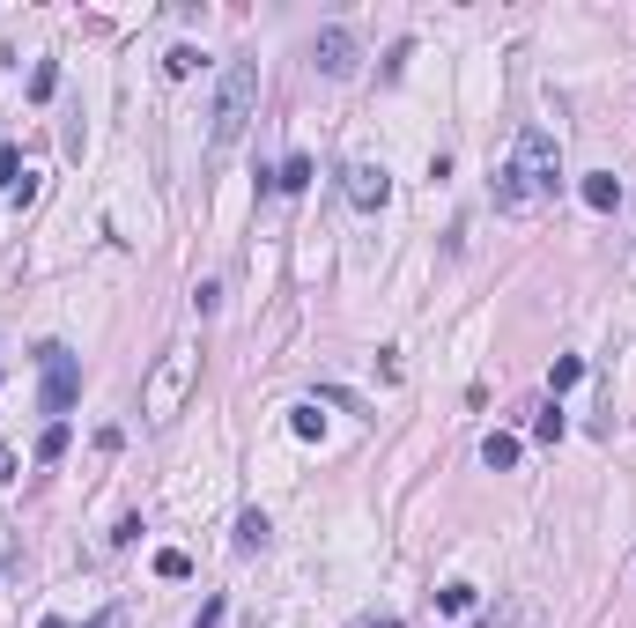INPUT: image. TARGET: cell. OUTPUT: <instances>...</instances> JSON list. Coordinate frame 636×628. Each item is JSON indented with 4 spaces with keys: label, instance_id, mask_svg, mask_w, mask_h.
<instances>
[{
    "label": "cell",
    "instance_id": "25",
    "mask_svg": "<svg viewBox=\"0 0 636 628\" xmlns=\"http://www.w3.org/2000/svg\"><path fill=\"white\" fill-rule=\"evenodd\" d=\"M89 628H119V606H104V614H97V621H89Z\"/></svg>",
    "mask_w": 636,
    "mask_h": 628
},
{
    "label": "cell",
    "instance_id": "21",
    "mask_svg": "<svg viewBox=\"0 0 636 628\" xmlns=\"http://www.w3.org/2000/svg\"><path fill=\"white\" fill-rule=\"evenodd\" d=\"M511 621H518V606H511V599H503V606H489V614H481L474 628H511Z\"/></svg>",
    "mask_w": 636,
    "mask_h": 628
},
{
    "label": "cell",
    "instance_id": "13",
    "mask_svg": "<svg viewBox=\"0 0 636 628\" xmlns=\"http://www.w3.org/2000/svg\"><path fill=\"white\" fill-rule=\"evenodd\" d=\"M67 422H45V436H37V466H52V459H67Z\"/></svg>",
    "mask_w": 636,
    "mask_h": 628
},
{
    "label": "cell",
    "instance_id": "19",
    "mask_svg": "<svg viewBox=\"0 0 636 628\" xmlns=\"http://www.w3.org/2000/svg\"><path fill=\"white\" fill-rule=\"evenodd\" d=\"M52 89H60V67H52V60H37V74H30V97H37V104H45V97H52Z\"/></svg>",
    "mask_w": 636,
    "mask_h": 628
},
{
    "label": "cell",
    "instance_id": "20",
    "mask_svg": "<svg viewBox=\"0 0 636 628\" xmlns=\"http://www.w3.org/2000/svg\"><path fill=\"white\" fill-rule=\"evenodd\" d=\"M193 311H200V318L222 311V281H200V289H193Z\"/></svg>",
    "mask_w": 636,
    "mask_h": 628
},
{
    "label": "cell",
    "instance_id": "14",
    "mask_svg": "<svg viewBox=\"0 0 636 628\" xmlns=\"http://www.w3.org/2000/svg\"><path fill=\"white\" fill-rule=\"evenodd\" d=\"M156 577L163 584H185V577H193V555H185V547H163V555H156Z\"/></svg>",
    "mask_w": 636,
    "mask_h": 628
},
{
    "label": "cell",
    "instance_id": "22",
    "mask_svg": "<svg viewBox=\"0 0 636 628\" xmlns=\"http://www.w3.org/2000/svg\"><path fill=\"white\" fill-rule=\"evenodd\" d=\"M222 614H230V599H222V592H215L208 606H200V621H193V628H222Z\"/></svg>",
    "mask_w": 636,
    "mask_h": 628
},
{
    "label": "cell",
    "instance_id": "26",
    "mask_svg": "<svg viewBox=\"0 0 636 628\" xmlns=\"http://www.w3.org/2000/svg\"><path fill=\"white\" fill-rule=\"evenodd\" d=\"M37 628H67V621H60V614H45V621H37Z\"/></svg>",
    "mask_w": 636,
    "mask_h": 628
},
{
    "label": "cell",
    "instance_id": "5",
    "mask_svg": "<svg viewBox=\"0 0 636 628\" xmlns=\"http://www.w3.org/2000/svg\"><path fill=\"white\" fill-rule=\"evenodd\" d=\"M355 60H363V45H355V30H348V23H326V30L311 37V67L326 74V82H348Z\"/></svg>",
    "mask_w": 636,
    "mask_h": 628
},
{
    "label": "cell",
    "instance_id": "18",
    "mask_svg": "<svg viewBox=\"0 0 636 628\" xmlns=\"http://www.w3.org/2000/svg\"><path fill=\"white\" fill-rule=\"evenodd\" d=\"M193 67H200V52H193V45H171V52H163V74H171V82H185Z\"/></svg>",
    "mask_w": 636,
    "mask_h": 628
},
{
    "label": "cell",
    "instance_id": "10",
    "mask_svg": "<svg viewBox=\"0 0 636 628\" xmlns=\"http://www.w3.org/2000/svg\"><path fill=\"white\" fill-rule=\"evenodd\" d=\"M481 466L511 473V466H518V436H511V429H489V436H481Z\"/></svg>",
    "mask_w": 636,
    "mask_h": 628
},
{
    "label": "cell",
    "instance_id": "16",
    "mask_svg": "<svg viewBox=\"0 0 636 628\" xmlns=\"http://www.w3.org/2000/svg\"><path fill=\"white\" fill-rule=\"evenodd\" d=\"M577 377H585V363H577V355H555V370H548V399H555V392H570Z\"/></svg>",
    "mask_w": 636,
    "mask_h": 628
},
{
    "label": "cell",
    "instance_id": "15",
    "mask_svg": "<svg viewBox=\"0 0 636 628\" xmlns=\"http://www.w3.org/2000/svg\"><path fill=\"white\" fill-rule=\"evenodd\" d=\"M289 429L304 436V444H318V436H326V414H318V399H304V407L289 414Z\"/></svg>",
    "mask_w": 636,
    "mask_h": 628
},
{
    "label": "cell",
    "instance_id": "9",
    "mask_svg": "<svg viewBox=\"0 0 636 628\" xmlns=\"http://www.w3.org/2000/svg\"><path fill=\"white\" fill-rule=\"evenodd\" d=\"M267 540H274V518H267V510H237V555H259Z\"/></svg>",
    "mask_w": 636,
    "mask_h": 628
},
{
    "label": "cell",
    "instance_id": "3",
    "mask_svg": "<svg viewBox=\"0 0 636 628\" xmlns=\"http://www.w3.org/2000/svg\"><path fill=\"white\" fill-rule=\"evenodd\" d=\"M193 385H200V355H193V340H178V348H163L156 370H148L141 414H148V422H178L185 399H193Z\"/></svg>",
    "mask_w": 636,
    "mask_h": 628
},
{
    "label": "cell",
    "instance_id": "2",
    "mask_svg": "<svg viewBox=\"0 0 636 628\" xmlns=\"http://www.w3.org/2000/svg\"><path fill=\"white\" fill-rule=\"evenodd\" d=\"M252 111H259V60H230L222 67V89H215V111H208V148L215 156L245 141Z\"/></svg>",
    "mask_w": 636,
    "mask_h": 628
},
{
    "label": "cell",
    "instance_id": "6",
    "mask_svg": "<svg viewBox=\"0 0 636 628\" xmlns=\"http://www.w3.org/2000/svg\"><path fill=\"white\" fill-rule=\"evenodd\" d=\"M341 193H348V207L378 215V207L392 200V178H385V163H348V170H341Z\"/></svg>",
    "mask_w": 636,
    "mask_h": 628
},
{
    "label": "cell",
    "instance_id": "12",
    "mask_svg": "<svg viewBox=\"0 0 636 628\" xmlns=\"http://www.w3.org/2000/svg\"><path fill=\"white\" fill-rule=\"evenodd\" d=\"M304 185H311V156H289L274 170V193H304Z\"/></svg>",
    "mask_w": 636,
    "mask_h": 628
},
{
    "label": "cell",
    "instance_id": "1",
    "mask_svg": "<svg viewBox=\"0 0 636 628\" xmlns=\"http://www.w3.org/2000/svg\"><path fill=\"white\" fill-rule=\"evenodd\" d=\"M555 193H563V148H555L548 126H526L511 141V163L496 170V207L503 215H526V207L555 200Z\"/></svg>",
    "mask_w": 636,
    "mask_h": 628
},
{
    "label": "cell",
    "instance_id": "4",
    "mask_svg": "<svg viewBox=\"0 0 636 628\" xmlns=\"http://www.w3.org/2000/svg\"><path fill=\"white\" fill-rule=\"evenodd\" d=\"M37 370H45V392H37V407H45L52 422H67V407L82 399V355H74L67 340H45V348H37Z\"/></svg>",
    "mask_w": 636,
    "mask_h": 628
},
{
    "label": "cell",
    "instance_id": "23",
    "mask_svg": "<svg viewBox=\"0 0 636 628\" xmlns=\"http://www.w3.org/2000/svg\"><path fill=\"white\" fill-rule=\"evenodd\" d=\"M363 628H407L400 614H363Z\"/></svg>",
    "mask_w": 636,
    "mask_h": 628
},
{
    "label": "cell",
    "instance_id": "24",
    "mask_svg": "<svg viewBox=\"0 0 636 628\" xmlns=\"http://www.w3.org/2000/svg\"><path fill=\"white\" fill-rule=\"evenodd\" d=\"M8 481H15V451L0 444V488H8Z\"/></svg>",
    "mask_w": 636,
    "mask_h": 628
},
{
    "label": "cell",
    "instance_id": "17",
    "mask_svg": "<svg viewBox=\"0 0 636 628\" xmlns=\"http://www.w3.org/2000/svg\"><path fill=\"white\" fill-rule=\"evenodd\" d=\"M437 614H474V584H444V592H437Z\"/></svg>",
    "mask_w": 636,
    "mask_h": 628
},
{
    "label": "cell",
    "instance_id": "7",
    "mask_svg": "<svg viewBox=\"0 0 636 628\" xmlns=\"http://www.w3.org/2000/svg\"><path fill=\"white\" fill-rule=\"evenodd\" d=\"M577 193H585L592 215H614V207H622V178H614V170H585V178H577Z\"/></svg>",
    "mask_w": 636,
    "mask_h": 628
},
{
    "label": "cell",
    "instance_id": "11",
    "mask_svg": "<svg viewBox=\"0 0 636 628\" xmlns=\"http://www.w3.org/2000/svg\"><path fill=\"white\" fill-rule=\"evenodd\" d=\"M533 436H540V444H563V436H570V422H563L555 399H540V407H533Z\"/></svg>",
    "mask_w": 636,
    "mask_h": 628
},
{
    "label": "cell",
    "instance_id": "8",
    "mask_svg": "<svg viewBox=\"0 0 636 628\" xmlns=\"http://www.w3.org/2000/svg\"><path fill=\"white\" fill-rule=\"evenodd\" d=\"M0 193H15V200L37 193V178L23 170V148H15V141H0Z\"/></svg>",
    "mask_w": 636,
    "mask_h": 628
}]
</instances>
